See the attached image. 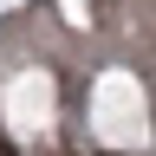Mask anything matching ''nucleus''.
I'll return each instance as SVG.
<instances>
[{
    "instance_id": "f03ea898",
    "label": "nucleus",
    "mask_w": 156,
    "mask_h": 156,
    "mask_svg": "<svg viewBox=\"0 0 156 156\" xmlns=\"http://www.w3.org/2000/svg\"><path fill=\"white\" fill-rule=\"evenodd\" d=\"M104 156H117V150H104Z\"/></svg>"
},
{
    "instance_id": "f257e3e1",
    "label": "nucleus",
    "mask_w": 156,
    "mask_h": 156,
    "mask_svg": "<svg viewBox=\"0 0 156 156\" xmlns=\"http://www.w3.org/2000/svg\"><path fill=\"white\" fill-rule=\"evenodd\" d=\"M0 156H13V143H7V130H0Z\"/></svg>"
}]
</instances>
